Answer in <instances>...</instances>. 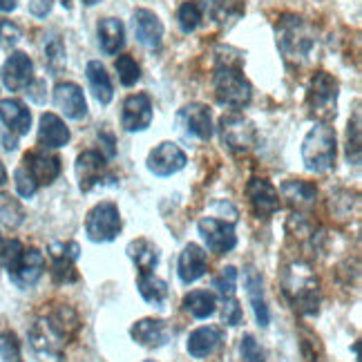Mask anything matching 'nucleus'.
<instances>
[{"mask_svg": "<svg viewBox=\"0 0 362 362\" xmlns=\"http://www.w3.org/2000/svg\"><path fill=\"white\" fill-rule=\"evenodd\" d=\"M81 329V320L74 309L59 306L49 315L36 320L30 329V344L40 362H61L65 344Z\"/></svg>", "mask_w": 362, "mask_h": 362, "instance_id": "1", "label": "nucleus"}, {"mask_svg": "<svg viewBox=\"0 0 362 362\" xmlns=\"http://www.w3.org/2000/svg\"><path fill=\"white\" fill-rule=\"evenodd\" d=\"M213 90L219 105L230 110H244L253 99V88L242 72V59H217V67L213 72Z\"/></svg>", "mask_w": 362, "mask_h": 362, "instance_id": "2", "label": "nucleus"}, {"mask_svg": "<svg viewBox=\"0 0 362 362\" xmlns=\"http://www.w3.org/2000/svg\"><path fill=\"white\" fill-rule=\"evenodd\" d=\"M277 47L282 52V59L288 67L309 63L315 49V30L302 16H284L277 23Z\"/></svg>", "mask_w": 362, "mask_h": 362, "instance_id": "3", "label": "nucleus"}, {"mask_svg": "<svg viewBox=\"0 0 362 362\" xmlns=\"http://www.w3.org/2000/svg\"><path fill=\"white\" fill-rule=\"evenodd\" d=\"M338 157V136L329 123H315L302 141L304 168L315 175L329 173L336 165Z\"/></svg>", "mask_w": 362, "mask_h": 362, "instance_id": "4", "label": "nucleus"}, {"mask_svg": "<svg viewBox=\"0 0 362 362\" xmlns=\"http://www.w3.org/2000/svg\"><path fill=\"white\" fill-rule=\"evenodd\" d=\"M338 78H333L329 72H315L309 88H306L309 115L315 117L320 123H329L338 112Z\"/></svg>", "mask_w": 362, "mask_h": 362, "instance_id": "5", "label": "nucleus"}, {"mask_svg": "<svg viewBox=\"0 0 362 362\" xmlns=\"http://www.w3.org/2000/svg\"><path fill=\"white\" fill-rule=\"evenodd\" d=\"M217 132L224 148H228L233 155H246L248 150H253L257 141V130L244 115L228 112L219 119Z\"/></svg>", "mask_w": 362, "mask_h": 362, "instance_id": "6", "label": "nucleus"}, {"mask_svg": "<svg viewBox=\"0 0 362 362\" xmlns=\"http://www.w3.org/2000/svg\"><path fill=\"white\" fill-rule=\"evenodd\" d=\"M121 226H123V221H121L119 206L112 202L96 204L86 217V235L90 242H96V244L117 240Z\"/></svg>", "mask_w": 362, "mask_h": 362, "instance_id": "7", "label": "nucleus"}, {"mask_svg": "<svg viewBox=\"0 0 362 362\" xmlns=\"http://www.w3.org/2000/svg\"><path fill=\"white\" fill-rule=\"evenodd\" d=\"M286 296L293 302V306L304 313L313 315L317 313L320 306V291H317V280L309 271H288L286 273Z\"/></svg>", "mask_w": 362, "mask_h": 362, "instance_id": "8", "label": "nucleus"}, {"mask_svg": "<svg viewBox=\"0 0 362 362\" xmlns=\"http://www.w3.org/2000/svg\"><path fill=\"white\" fill-rule=\"evenodd\" d=\"M177 130L197 141H211L213 136V115L204 103H188L177 112Z\"/></svg>", "mask_w": 362, "mask_h": 362, "instance_id": "9", "label": "nucleus"}, {"mask_svg": "<svg viewBox=\"0 0 362 362\" xmlns=\"http://www.w3.org/2000/svg\"><path fill=\"white\" fill-rule=\"evenodd\" d=\"M199 235L206 242L208 250L215 255H224L238 246V235H235V226L230 221L217 219V217H204L199 219Z\"/></svg>", "mask_w": 362, "mask_h": 362, "instance_id": "10", "label": "nucleus"}, {"mask_svg": "<svg viewBox=\"0 0 362 362\" xmlns=\"http://www.w3.org/2000/svg\"><path fill=\"white\" fill-rule=\"evenodd\" d=\"M52 257V275L59 284H69L78 280L76 259L81 255V246L76 242H52L47 246Z\"/></svg>", "mask_w": 362, "mask_h": 362, "instance_id": "11", "label": "nucleus"}, {"mask_svg": "<svg viewBox=\"0 0 362 362\" xmlns=\"http://www.w3.org/2000/svg\"><path fill=\"white\" fill-rule=\"evenodd\" d=\"M186 163H188L186 152L181 150L177 144H173V141L159 144L155 150L150 152L148 161H146L148 170L152 175H157V177H173V175L184 170Z\"/></svg>", "mask_w": 362, "mask_h": 362, "instance_id": "12", "label": "nucleus"}, {"mask_svg": "<svg viewBox=\"0 0 362 362\" xmlns=\"http://www.w3.org/2000/svg\"><path fill=\"white\" fill-rule=\"evenodd\" d=\"M246 197L250 202V208L259 219H269L280 211V192L271 184L269 179L253 177L246 184Z\"/></svg>", "mask_w": 362, "mask_h": 362, "instance_id": "13", "label": "nucleus"}, {"mask_svg": "<svg viewBox=\"0 0 362 362\" xmlns=\"http://www.w3.org/2000/svg\"><path fill=\"white\" fill-rule=\"evenodd\" d=\"M152 123V99L146 92L130 94L121 107V125L125 132H144Z\"/></svg>", "mask_w": 362, "mask_h": 362, "instance_id": "14", "label": "nucleus"}, {"mask_svg": "<svg viewBox=\"0 0 362 362\" xmlns=\"http://www.w3.org/2000/svg\"><path fill=\"white\" fill-rule=\"evenodd\" d=\"M23 168L27 170L36 186H49L54 184L59 177H61V159L57 155H52L47 150H34V152H27L25 159H23Z\"/></svg>", "mask_w": 362, "mask_h": 362, "instance_id": "15", "label": "nucleus"}, {"mask_svg": "<svg viewBox=\"0 0 362 362\" xmlns=\"http://www.w3.org/2000/svg\"><path fill=\"white\" fill-rule=\"evenodd\" d=\"M0 78L9 92H23L34 83V63L25 52H13L0 67Z\"/></svg>", "mask_w": 362, "mask_h": 362, "instance_id": "16", "label": "nucleus"}, {"mask_svg": "<svg viewBox=\"0 0 362 362\" xmlns=\"http://www.w3.org/2000/svg\"><path fill=\"white\" fill-rule=\"evenodd\" d=\"M45 273V257L38 248H25L18 262L9 269L11 282L18 288H30L34 286Z\"/></svg>", "mask_w": 362, "mask_h": 362, "instance_id": "17", "label": "nucleus"}, {"mask_svg": "<svg viewBox=\"0 0 362 362\" xmlns=\"http://www.w3.org/2000/svg\"><path fill=\"white\" fill-rule=\"evenodd\" d=\"M130 336L136 344L148 346V349H159V346L168 344L173 338V329L165 320L159 317H144L132 325Z\"/></svg>", "mask_w": 362, "mask_h": 362, "instance_id": "18", "label": "nucleus"}, {"mask_svg": "<svg viewBox=\"0 0 362 362\" xmlns=\"http://www.w3.org/2000/svg\"><path fill=\"white\" fill-rule=\"evenodd\" d=\"M132 30L136 40L146 49H159L163 40V23L159 16L150 9H134L132 13Z\"/></svg>", "mask_w": 362, "mask_h": 362, "instance_id": "19", "label": "nucleus"}, {"mask_svg": "<svg viewBox=\"0 0 362 362\" xmlns=\"http://www.w3.org/2000/svg\"><path fill=\"white\" fill-rule=\"evenodd\" d=\"M76 179L78 188L83 192H90L101 184V179L105 177V155L96 150H86L76 157Z\"/></svg>", "mask_w": 362, "mask_h": 362, "instance_id": "20", "label": "nucleus"}, {"mask_svg": "<svg viewBox=\"0 0 362 362\" xmlns=\"http://www.w3.org/2000/svg\"><path fill=\"white\" fill-rule=\"evenodd\" d=\"M54 103L72 121H81L88 117V101L76 83H57V88H54Z\"/></svg>", "mask_w": 362, "mask_h": 362, "instance_id": "21", "label": "nucleus"}, {"mask_svg": "<svg viewBox=\"0 0 362 362\" xmlns=\"http://www.w3.org/2000/svg\"><path fill=\"white\" fill-rule=\"evenodd\" d=\"M208 271V255L206 250L197 244H186L184 250H181L179 262H177V275L179 280L186 286H190L192 282H197L199 277H204Z\"/></svg>", "mask_w": 362, "mask_h": 362, "instance_id": "22", "label": "nucleus"}, {"mask_svg": "<svg viewBox=\"0 0 362 362\" xmlns=\"http://www.w3.org/2000/svg\"><path fill=\"white\" fill-rule=\"evenodd\" d=\"M244 286H246L248 302H250V306H253L257 325L259 327H269L271 313H269L267 300H264V280H262V275L257 273V269L246 267V271H244Z\"/></svg>", "mask_w": 362, "mask_h": 362, "instance_id": "23", "label": "nucleus"}, {"mask_svg": "<svg viewBox=\"0 0 362 362\" xmlns=\"http://www.w3.org/2000/svg\"><path fill=\"white\" fill-rule=\"evenodd\" d=\"M0 121L5 123V128L16 136H23L32 128V112L23 101L18 99H5L0 101Z\"/></svg>", "mask_w": 362, "mask_h": 362, "instance_id": "24", "label": "nucleus"}, {"mask_svg": "<svg viewBox=\"0 0 362 362\" xmlns=\"http://www.w3.org/2000/svg\"><path fill=\"white\" fill-rule=\"evenodd\" d=\"M69 128L65 125V121L54 115V112H45L40 117L38 123V144L43 148H63L69 141Z\"/></svg>", "mask_w": 362, "mask_h": 362, "instance_id": "25", "label": "nucleus"}, {"mask_svg": "<svg viewBox=\"0 0 362 362\" xmlns=\"http://www.w3.org/2000/svg\"><path fill=\"white\" fill-rule=\"evenodd\" d=\"M125 253H128L132 264L139 269V275H141V273H155V269L159 267V259H161L159 246L152 244L150 240H144V238L130 242L128 248H125Z\"/></svg>", "mask_w": 362, "mask_h": 362, "instance_id": "26", "label": "nucleus"}, {"mask_svg": "<svg viewBox=\"0 0 362 362\" xmlns=\"http://www.w3.org/2000/svg\"><path fill=\"white\" fill-rule=\"evenodd\" d=\"M286 199L288 206L298 208V211H304V208H311L315 204V197H317V190L313 184L304 179H288L282 184V188L277 190Z\"/></svg>", "mask_w": 362, "mask_h": 362, "instance_id": "27", "label": "nucleus"}, {"mask_svg": "<svg viewBox=\"0 0 362 362\" xmlns=\"http://www.w3.org/2000/svg\"><path fill=\"white\" fill-rule=\"evenodd\" d=\"M96 34H99V45L107 57H115V54H119V49H123V45H125V27L119 18L99 21Z\"/></svg>", "mask_w": 362, "mask_h": 362, "instance_id": "28", "label": "nucleus"}, {"mask_svg": "<svg viewBox=\"0 0 362 362\" xmlns=\"http://www.w3.org/2000/svg\"><path fill=\"white\" fill-rule=\"evenodd\" d=\"M221 344V331L217 327H199L188 336V354L192 358H206L215 354V349Z\"/></svg>", "mask_w": 362, "mask_h": 362, "instance_id": "29", "label": "nucleus"}, {"mask_svg": "<svg viewBox=\"0 0 362 362\" xmlns=\"http://www.w3.org/2000/svg\"><path fill=\"white\" fill-rule=\"evenodd\" d=\"M86 76H88L90 90H92L96 101H99L101 105H107L110 101H112L115 88H112V81H110V74H107V69L101 65V61H90L86 67Z\"/></svg>", "mask_w": 362, "mask_h": 362, "instance_id": "30", "label": "nucleus"}, {"mask_svg": "<svg viewBox=\"0 0 362 362\" xmlns=\"http://www.w3.org/2000/svg\"><path fill=\"white\" fill-rule=\"evenodd\" d=\"M136 288L141 298L148 302V304H155V306H163L165 300H168V282L157 277L155 273H141L136 280Z\"/></svg>", "mask_w": 362, "mask_h": 362, "instance_id": "31", "label": "nucleus"}, {"mask_svg": "<svg viewBox=\"0 0 362 362\" xmlns=\"http://www.w3.org/2000/svg\"><path fill=\"white\" fill-rule=\"evenodd\" d=\"M181 306H184V311L190 313L192 317L206 320L217 311V298H215V293L204 291V288L190 291V293L184 298V302H181Z\"/></svg>", "mask_w": 362, "mask_h": 362, "instance_id": "32", "label": "nucleus"}, {"mask_svg": "<svg viewBox=\"0 0 362 362\" xmlns=\"http://www.w3.org/2000/svg\"><path fill=\"white\" fill-rule=\"evenodd\" d=\"M25 221L23 204L7 192H0V224L7 228H18Z\"/></svg>", "mask_w": 362, "mask_h": 362, "instance_id": "33", "label": "nucleus"}, {"mask_svg": "<svg viewBox=\"0 0 362 362\" xmlns=\"http://www.w3.org/2000/svg\"><path fill=\"white\" fill-rule=\"evenodd\" d=\"M204 5L202 3H197V0H186L184 5L179 7V11H177V23H179V27H181V32L184 34H192L197 27L202 25V21H204Z\"/></svg>", "mask_w": 362, "mask_h": 362, "instance_id": "34", "label": "nucleus"}, {"mask_svg": "<svg viewBox=\"0 0 362 362\" xmlns=\"http://www.w3.org/2000/svg\"><path fill=\"white\" fill-rule=\"evenodd\" d=\"M45 65L54 76H59L67 65L65 45L57 34L49 36V40H45Z\"/></svg>", "mask_w": 362, "mask_h": 362, "instance_id": "35", "label": "nucleus"}, {"mask_svg": "<svg viewBox=\"0 0 362 362\" xmlns=\"http://www.w3.org/2000/svg\"><path fill=\"white\" fill-rule=\"evenodd\" d=\"M115 69L119 74V81L123 88H132L139 83V78H141V67H139V63L130 57V54H123V57H119L115 61Z\"/></svg>", "mask_w": 362, "mask_h": 362, "instance_id": "36", "label": "nucleus"}, {"mask_svg": "<svg viewBox=\"0 0 362 362\" xmlns=\"http://www.w3.org/2000/svg\"><path fill=\"white\" fill-rule=\"evenodd\" d=\"M244 11V3L242 0H213L211 3V13L215 23L226 25V21H235L240 18Z\"/></svg>", "mask_w": 362, "mask_h": 362, "instance_id": "37", "label": "nucleus"}, {"mask_svg": "<svg viewBox=\"0 0 362 362\" xmlns=\"http://www.w3.org/2000/svg\"><path fill=\"white\" fill-rule=\"evenodd\" d=\"M213 288L221 298H233L235 288H238V269H235V267L221 269L219 275L213 277Z\"/></svg>", "mask_w": 362, "mask_h": 362, "instance_id": "38", "label": "nucleus"}, {"mask_svg": "<svg viewBox=\"0 0 362 362\" xmlns=\"http://www.w3.org/2000/svg\"><path fill=\"white\" fill-rule=\"evenodd\" d=\"M346 157L358 165L360 161V110L354 112V121H349V130H346Z\"/></svg>", "mask_w": 362, "mask_h": 362, "instance_id": "39", "label": "nucleus"}, {"mask_svg": "<svg viewBox=\"0 0 362 362\" xmlns=\"http://www.w3.org/2000/svg\"><path fill=\"white\" fill-rule=\"evenodd\" d=\"M0 356L5 362H23L21 360V342L13 331L0 333Z\"/></svg>", "mask_w": 362, "mask_h": 362, "instance_id": "40", "label": "nucleus"}, {"mask_svg": "<svg viewBox=\"0 0 362 362\" xmlns=\"http://www.w3.org/2000/svg\"><path fill=\"white\" fill-rule=\"evenodd\" d=\"M240 358H242V362H267L264 349L255 340V336H250V333H246L240 342Z\"/></svg>", "mask_w": 362, "mask_h": 362, "instance_id": "41", "label": "nucleus"}, {"mask_svg": "<svg viewBox=\"0 0 362 362\" xmlns=\"http://www.w3.org/2000/svg\"><path fill=\"white\" fill-rule=\"evenodd\" d=\"M244 320V311L240 302L235 298H224V306H221V322L226 327H238Z\"/></svg>", "mask_w": 362, "mask_h": 362, "instance_id": "42", "label": "nucleus"}, {"mask_svg": "<svg viewBox=\"0 0 362 362\" xmlns=\"http://www.w3.org/2000/svg\"><path fill=\"white\" fill-rule=\"evenodd\" d=\"M23 244L18 240H9L0 244V267H5L7 271L18 262V257L23 255Z\"/></svg>", "mask_w": 362, "mask_h": 362, "instance_id": "43", "label": "nucleus"}, {"mask_svg": "<svg viewBox=\"0 0 362 362\" xmlns=\"http://www.w3.org/2000/svg\"><path fill=\"white\" fill-rule=\"evenodd\" d=\"M23 38V32L16 23H11L7 18H0V45L3 47H13L18 45Z\"/></svg>", "mask_w": 362, "mask_h": 362, "instance_id": "44", "label": "nucleus"}, {"mask_svg": "<svg viewBox=\"0 0 362 362\" xmlns=\"http://www.w3.org/2000/svg\"><path fill=\"white\" fill-rule=\"evenodd\" d=\"M13 181H16V190H18V194H21L23 199H30V197H34V194L38 192L36 181L30 175H27V170L23 168V165L16 173H13Z\"/></svg>", "mask_w": 362, "mask_h": 362, "instance_id": "45", "label": "nucleus"}, {"mask_svg": "<svg viewBox=\"0 0 362 362\" xmlns=\"http://www.w3.org/2000/svg\"><path fill=\"white\" fill-rule=\"evenodd\" d=\"M54 7V0H30V13L36 18H45Z\"/></svg>", "mask_w": 362, "mask_h": 362, "instance_id": "46", "label": "nucleus"}, {"mask_svg": "<svg viewBox=\"0 0 362 362\" xmlns=\"http://www.w3.org/2000/svg\"><path fill=\"white\" fill-rule=\"evenodd\" d=\"M99 139H101V146L105 148V157L107 159H112L115 157V134L112 132H107V130H101L99 132Z\"/></svg>", "mask_w": 362, "mask_h": 362, "instance_id": "47", "label": "nucleus"}, {"mask_svg": "<svg viewBox=\"0 0 362 362\" xmlns=\"http://www.w3.org/2000/svg\"><path fill=\"white\" fill-rule=\"evenodd\" d=\"M18 7V0H0V11L3 13H9Z\"/></svg>", "mask_w": 362, "mask_h": 362, "instance_id": "48", "label": "nucleus"}, {"mask_svg": "<svg viewBox=\"0 0 362 362\" xmlns=\"http://www.w3.org/2000/svg\"><path fill=\"white\" fill-rule=\"evenodd\" d=\"M7 184V168H5V163L0 161V186H5Z\"/></svg>", "mask_w": 362, "mask_h": 362, "instance_id": "49", "label": "nucleus"}, {"mask_svg": "<svg viewBox=\"0 0 362 362\" xmlns=\"http://www.w3.org/2000/svg\"><path fill=\"white\" fill-rule=\"evenodd\" d=\"M101 0H83V5H88V7H94V5H99Z\"/></svg>", "mask_w": 362, "mask_h": 362, "instance_id": "50", "label": "nucleus"}, {"mask_svg": "<svg viewBox=\"0 0 362 362\" xmlns=\"http://www.w3.org/2000/svg\"><path fill=\"white\" fill-rule=\"evenodd\" d=\"M69 3H72V0H63V7H67V9H69V7H72Z\"/></svg>", "mask_w": 362, "mask_h": 362, "instance_id": "51", "label": "nucleus"}, {"mask_svg": "<svg viewBox=\"0 0 362 362\" xmlns=\"http://www.w3.org/2000/svg\"><path fill=\"white\" fill-rule=\"evenodd\" d=\"M144 362H155V360H144Z\"/></svg>", "mask_w": 362, "mask_h": 362, "instance_id": "52", "label": "nucleus"}, {"mask_svg": "<svg viewBox=\"0 0 362 362\" xmlns=\"http://www.w3.org/2000/svg\"><path fill=\"white\" fill-rule=\"evenodd\" d=\"M0 244H3V238H0Z\"/></svg>", "mask_w": 362, "mask_h": 362, "instance_id": "53", "label": "nucleus"}]
</instances>
